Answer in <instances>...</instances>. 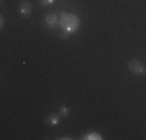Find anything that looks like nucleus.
I'll use <instances>...</instances> for the list:
<instances>
[{"instance_id": "4", "label": "nucleus", "mask_w": 146, "mask_h": 140, "mask_svg": "<svg viewBox=\"0 0 146 140\" xmlns=\"http://www.w3.org/2000/svg\"><path fill=\"white\" fill-rule=\"evenodd\" d=\"M31 11H33V6H31L30 2H20L19 3V13L22 17H28Z\"/></svg>"}, {"instance_id": "7", "label": "nucleus", "mask_w": 146, "mask_h": 140, "mask_svg": "<svg viewBox=\"0 0 146 140\" xmlns=\"http://www.w3.org/2000/svg\"><path fill=\"white\" fill-rule=\"evenodd\" d=\"M70 112H72V109L68 106H65V104H61V106H59V115H61V117H68Z\"/></svg>"}, {"instance_id": "2", "label": "nucleus", "mask_w": 146, "mask_h": 140, "mask_svg": "<svg viewBox=\"0 0 146 140\" xmlns=\"http://www.w3.org/2000/svg\"><path fill=\"white\" fill-rule=\"evenodd\" d=\"M127 70H129L131 73H134V75H138V76H141L146 73V67L140 61H137V59H132V61L127 62Z\"/></svg>"}, {"instance_id": "6", "label": "nucleus", "mask_w": 146, "mask_h": 140, "mask_svg": "<svg viewBox=\"0 0 146 140\" xmlns=\"http://www.w3.org/2000/svg\"><path fill=\"white\" fill-rule=\"evenodd\" d=\"M82 140H101V134L96 131H90V132H86V134H82Z\"/></svg>"}, {"instance_id": "9", "label": "nucleus", "mask_w": 146, "mask_h": 140, "mask_svg": "<svg viewBox=\"0 0 146 140\" xmlns=\"http://www.w3.org/2000/svg\"><path fill=\"white\" fill-rule=\"evenodd\" d=\"M3 25H5V19H3V16H2V17H0V27L3 28Z\"/></svg>"}, {"instance_id": "3", "label": "nucleus", "mask_w": 146, "mask_h": 140, "mask_svg": "<svg viewBox=\"0 0 146 140\" xmlns=\"http://www.w3.org/2000/svg\"><path fill=\"white\" fill-rule=\"evenodd\" d=\"M59 23H61V19H59V16L54 14V13L48 14V16L45 17V25H47L48 28H56Z\"/></svg>"}, {"instance_id": "10", "label": "nucleus", "mask_w": 146, "mask_h": 140, "mask_svg": "<svg viewBox=\"0 0 146 140\" xmlns=\"http://www.w3.org/2000/svg\"><path fill=\"white\" fill-rule=\"evenodd\" d=\"M59 139H61V140H68V139H72V137H70V135H62V137H59Z\"/></svg>"}, {"instance_id": "8", "label": "nucleus", "mask_w": 146, "mask_h": 140, "mask_svg": "<svg viewBox=\"0 0 146 140\" xmlns=\"http://www.w3.org/2000/svg\"><path fill=\"white\" fill-rule=\"evenodd\" d=\"M54 2H56V0H40V5H44V6H48V5H53Z\"/></svg>"}, {"instance_id": "1", "label": "nucleus", "mask_w": 146, "mask_h": 140, "mask_svg": "<svg viewBox=\"0 0 146 140\" xmlns=\"http://www.w3.org/2000/svg\"><path fill=\"white\" fill-rule=\"evenodd\" d=\"M59 27H61L62 31H64V36L68 34V33H75V31L78 30V27H79V19L76 16H73V14H64V16L61 17Z\"/></svg>"}, {"instance_id": "5", "label": "nucleus", "mask_w": 146, "mask_h": 140, "mask_svg": "<svg viewBox=\"0 0 146 140\" xmlns=\"http://www.w3.org/2000/svg\"><path fill=\"white\" fill-rule=\"evenodd\" d=\"M59 120H61V115L59 114H50L47 118H45V125L56 126V125H59Z\"/></svg>"}]
</instances>
